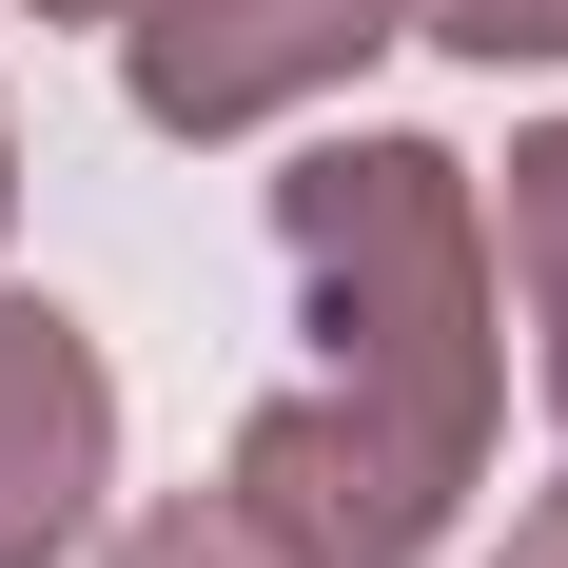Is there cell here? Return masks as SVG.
Wrapping results in <instances>:
<instances>
[{
    "label": "cell",
    "mask_w": 568,
    "mask_h": 568,
    "mask_svg": "<svg viewBox=\"0 0 568 568\" xmlns=\"http://www.w3.org/2000/svg\"><path fill=\"white\" fill-rule=\"evenodd\" d=\"M99 510V373L59 314H0V568H40Z\"/></svg>",
    "instance_id": "1"
},
{
    "label": "cell",
    "mask_w": 568,
    "mask_h": 568,
    "mask_svg": "<svg viewBox=\"0 0 568 568\" xmlns=\"http://www.w3.org/2000/svg\"><path fill=\"white\" fill-rule=\"evenodd\" d=\"M510 568H568V510H549V529H529V549H510Z\"/></svg>",
    "instance_id": "5"
},
{
    "label": "cell",
    "mask_w": 568,
    "mask_h": 568,
    "mask_svg": "<svg viewBox=\"0 0 568 568\" xmlns=\"http://www.w3.org/2000/svg\"><path fill=\"white\" fill-rule=\"evenodd\" d=\"M510 255L549 275V393H568V138H549V158H510Z\"/></svg>",
    "instance_id": "2"
},
{
    "label": "cell",
    "mask_w": 568,
    "mask_h": 568,
    "mask_svg": "<svg viewBox=\"0 0 568 568\" xmlns=\"http://www.w3.org/2000/svg\"><path fill=\"white\" fill-rule=\"evenodd\" d=\"M138 568H275V549H255V510H176V529H138Z\"/></svg>",
    "instance_id": "4"
},
{
    "label": "cell",
    "mask_w": 568,
    "mask_h": 568,
    "mask_svg": "<svg viewBox=\"0 0 568 568\" xmlns=\"http://www.w3.org/2000/svg\"><path fill=\"white\" fill-rule=\"evenodd\" d=\"M432 40H470V59H568V0H452Z\"/></svg>",
    "instance_id": "3"
}]
</instances>
